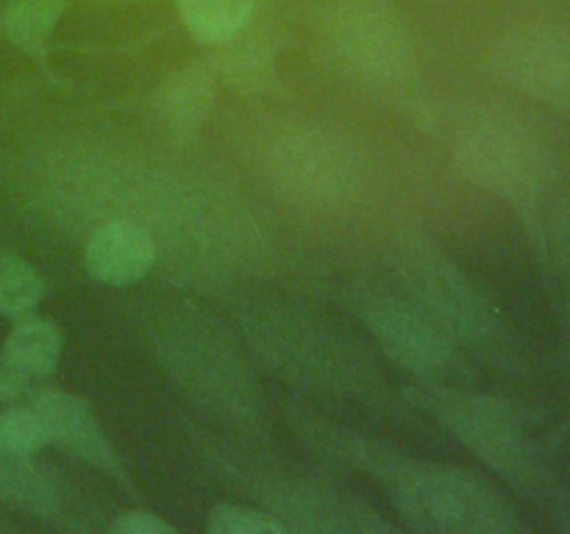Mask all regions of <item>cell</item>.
<instances>
[{
    "instance_id": "1",
    "label": "cell",
    "mask_w": 570,
    "mask_h": 534,
    "mask_svg": "<svg viewBox=\"0 0 570 534\" xmlns=\"http://www.w3.org/2000/svg\"><path fill=\"white\" fill-rule=\"evenodd\" d=\"M289 426L321 459L376 478L415 532L510 534L521 528L515 506L476 473L415 459L304 409H289Z\"/></svg>"
},
{
    "instance_id": "2",
    "label": "cell",
    "mask_w": 570,
    "mask_h": 534,
    "mask_svg": "<svg viewBox=\"0 0 570 534\" xmlns=\"http://www.w3.org/2000/svg\"><path fill=\"white\" fill-rule=\"evenodd\" d=\"M154 359L215 421L259 428L262 393L232 334L193 306H167L148 326Z\"/></svg>"
},
{
    "instance_id": "3",
    "label": "cell",
    "mask_w": 570,
    "mask_h": 534,
    "mask_svg": "<svg viewBox=\"0 0 570 534\" xmlns=\"http://www.w3.org/2000/svg\"><path fill=\"white\" fill-rule=\"evenodd\" d=\"M245 339L282 378L304 387L371 398L382 370L348 332L295 306H254L243 315Z\"/></svg>"
},
{
    "instance_id": "4",
    "label": "cell",
    "mask_w": 570,
    "mask_h": 534,
    "mask_svg": "<svg viewBox=\"0 0 570 534\" xmlns=\"http://www.w3.org/2000/svg\"><path fill=\"white\" fill-rule=\"evenodd\" d=\"M212 462L234 478L256 504V510L276 517L287 532L317 534H379L395 532L360 495L345 493L317 478L298 476L284 467L267 465L256 456L239 454L228 443H209Z\"/></svg>"
},
{
    "instance_id": "5",
    "label": "cell",
    "mask_w": 570,
    "mask_h": 534,
    "mask_svg": "<svg viewBox=\"0 0 570 534\" xmlns=\"http://www.w3.org/2000/svg\"><path fill=\"white\" fill-rule=\"evenodd\" d=\"M406 398L454 434L490 471L527 495L543 487V462L515 412L501 400L451 384L417 382Z\"/></svg>"
},
{
    "instance_id": "6",
    "label": "cell",
    "mask_w": 570,
    "mask_h": 534,
    "mask_svg": "<svg viewBox=\"0 0 570 534\" xmlns=\"http://www.w3.org/2000/svg\"><path fill=\"white\" fill-rule=\"evenodd\" d=\"M395 270L406 295L454 339L460 348L482 359H501L512 354V334L499 309L468 281L465 273L423 239L412 237L395 250Z\"/></svg>"
},
{
    "instance_id": "7",
    "label": "cell",
    "mask_w": 570,
    "mask_h": 534,
    "mask_svg": "<svg viewBox=\"0 0 570 534\" xmlns=\"http://www.w3.org/2000/svg\"><path fill=\"white\" fill-rule=\"evenodd\" d=\"M456 156L468 176L521 209H532L543 192L549 159L540 139L510 115L473 117L456 134Z\"/></svg>"
},
{
    "instance_id": "8",
    "label": "cell",
    "mask_w": 570,
    "mask_h": 534,
    "mask_svg": "<svg viewBox=\"0 0 570 534\" xmlns=\"http://www.w3.org/2000/svg\"><path fill=\"white\" fill-rule=\"evenodd\" d=\"M351 309L382 354L417 382L451 384V378L465 373L460 345L412 298L365 293L351 300Z\"/></svg>"
},
{
    "instance_id": "9",
    "label": "cell",
    "mask_w": 570,
    "mask_h": 534,
    "mask_svg": "<svg viewBox=\"0 0 570 534\" xmlns=\"http://www.w3.org/2000/svg\"><path fill=\"white\" fill-rule=\"evenodd\" d=\"M334 48L351 70L371 81L399 83L415 67L410 31L382 3L351 6L334 26Z\"/></svg>"
},
{
    "instance_id": "10",
    "label": "cell",
    "mask_w": 570,
    "mask_h": 534,
    "mask_svg": "<svg viewBox=\"0 0 570 534\" xmlns=\"http://www.w3.org/2000/svg\"><path fill=\"white\" fill-rule=\"evenodd\" d=\"M0 504L67 532L104 528L98 512L81 493H76L72 484H67V478L50 471L48 465L33 462L31 456L9 454L3 448H0Z\"/></svg>"
},
{
    "instance_id": "11",
    "label": "cell",
    "mask_w": 570,
    "mask_h": 534,
    "mask_svg": "<svg viewBox=\"0 0 570 534\" xmlns=\"http://www.w3.org/2000/svg\"><path fill=\"white\" fill-rule=\"evenodd\" d=\"M276 181L309 204H337L354 192L360 172L348 148L332 137L298 134L278 145Z\"/></svg>"
},
{
    "instance_id": "12",
    "label": "cell",
    "mask_w": 570,
    "mask_h": 534,
    "mask_svg": "<svg viewBox=\"0 0 570 534\" xmlns=\"http://www.w3.org/2000/svg\"><path fill=\"white\" fill-rule=\"evenodd\" d=\"M495 65L521 92L570 115V33H515L499 48Z\"/></svg>"
},
{
    "instance_id": "13",
    "label": "cell",
    "mask_w": 570,
    "mask_h": 534,
    "mask_svg": "<svg viewBox=\"0 0 570 534\" xmlns=\"http://www.w3.org/2000/svg\"><path fill=\"white\" fill-rule=\"evenodd\" d=\"M31 406L48 432V443L59 445L65 454L76 456V459L92 465L95 471L131 487V476L122 467L115 445L106 437L87 400L70 393H59V389H42V393H33Z\"/></svg>"
},
{
    "instance_id": "14",
    "label": "cell",
    "mask_w": 570,
    "mask_h": 534,
    "mask_svg": "<svg viewBox=\"0 0 570 534\" xmlns=\"http://www.w3.org/2000/svg\"><path fill=\"white\" fill-rule=\"evenodd\" d=\"M156 261V239L142 226L128 220H106L89 234L83 267L109 287H128L148 276Z\"/></svg>"
},
{
    "instance_id": "15",
    "label": "cell",
    "mask_w": 570,
    "mask_h": 534,
    "mask_svg": "<svg viewBox=\"0 0 570 534\" xmlns=\"http://www.w3.org/2000/svg\"><path fill=\"white\" fill-rule=\"evenodd\" d=\"M215 103V78L204 67H184L161 83L156 95V117L173 139L198 137Z\"/></svg>"
},
{
    "instance_id": "16",
    "label": "cell",
    "mask_w": 570,
    "mask_h": 534,
    "mask_svg": "<svg viewBox=\"0 0 570 534\" xmlns=\"http://www.w3.org/2000/svg\"><path fill=\"white\" fill-rule=\"evenodd\" d=\"M3 356L26 376H50L61 356L59 328L45 317H22L6 337Z\"/></svg>"
},
{
    "instance_id": "17",
    "label": "cell",
    "mask_w": 570,
    "mask_h": 534,
    "mask_svg": "<svg viewBox=\"0 0 570 534\" xmlns=\"http://www.w3.org/2000/svg\"><path fill=\"white\" fill-rule=\"evenodd\" d=\"M178 14L195 39L223 44L248 26L254 0H176Z\"/></svg>"
},
{
    "instance_id": "18",
    "label": "cell",
    "mask_w": 570,
    "mask_h": 534,
    "mask_svg": "<svg viewBox=\"0 0 570 534\" xmlns=\"http://www.w3.org/2000/svg\"><path fill=\"white\" fill-rule=\"evenodd\" d=\"M65 14V0H11L3 28L11 44L33 59H45L56 22Z\"/></svg>"
},
{
    "instance_id": "19",
    "label": "cell",
    "mask_w": 570,
    "mask_h": 534,
    "mask_svg": "<svg viewBox=\"0 0 570 534\" xmlns=\"http://www.w3.org/2000/svg\"><path fill=\"white\" fill-rule=\"evenodd\" d=\"M42 298V278L22 256H0V315L28 317Z\"/></svg>"
},
{
    "instance_id": "20",
    "label": "cell",
    "mask_w": 570,
    "mask_h": 534,
    "mask_svg": "<svg viewBox=\"0 0 570 534\" xmlns=\"http://www.w3.org/2000/svg\"><path fill=\"white\" fill-rule=\"evenodd\" d=\"M48 445V432L33 406H14L0 415V448L9 454L33 456Z\"/></svg>"
},
{
    "instance_id": "21",
    "label": "cell",
    "mask_w": 570,
    "mask_h": 534,
    "mask_svg": "<svg viewBox=\"0 0 570 534\" xmlns=\"http://www.w3.org/2000/svg\"><path fill=\"white\" fill-rule=\"evenodd\" d=\"M212 534H284L287 528L256 506L217 504L206 523Z\"/></svg>"
},
{
    "instance_id": "22",
    "label": "cell",
    "mask_w": 570,
    "mask_h": 534,
    "mask_svg": "<svg viewBox=\"0 0 570 534\" xmlns=\"http://www.w3.org/2000/svg\"><path fill=\"white\" fill-rule=\"evenodd\" d=\"M217 65H220V70L243 89H262L265 87L267 72H271V61H267V56L259 53V50H254L250 44H243V48H239L237 39L223 42L220 56H217Z\"/></svg>"
},
{
    "instance_id": "23",
    "label": "cell",
    "mask_w": 570,
    "mask_h": 534,
    "mask_svg": "<svg viewBox=\"0 0 570 534\" xmlns=\"http://www.w3.org/2000/svg\"><path fill=\"white\" fill-rule=\"evenodd\" d=\"M109 528L117 534H176L173 523L161 521V517L154 515V512H142V510L126 512V515L117 517Z\"/></svg>"
},
{
    "instance_id": "24",
    "label": "cell",
    "mask_w": 570,
    "mask_h": 534,
    "mask_svg": "<svg viewBox=\"0 0 570 534\" xmlns=\"http://www.w3.org/2000/svg\"><path fill=\"white\" fill-rule=\"evenodd\" d=\"M31 395V376H26L22 370H17L6 356H0V404H9V400H20Z\"/></svg>"
},
{
    "instance_id": "25",
    "label": "cell",
    "mask_w": 570,
    "mask_h": 534,
    "mask_svg": "<svg viewBox=\"0 0 570 534\" xmlns=\"http://www.w3.org/2000/svg\"><path fill=\"white\" fill-rule=\"evenodd\" d=\"M0 528H6V526H3V523H0Z\"/></svg>"
},
{
    "instance_id": "26",
    "label": "cell",
    "mask_w": 570,
    "mask_h": 534,
    "mask_svg": "<svg viewBox=\"0 0 570 534\" xmlns=\"http://www.w3.org/2000/svg\"><path fill=\"white\" fill-rule=\"evenodd\" d=\"M0 26H3V22H0Z\"/></svg>"
}]
</instances>
